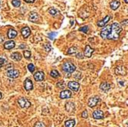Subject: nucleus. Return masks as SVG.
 Masks as SVG:
<instances>
[{
  "mask_svg": "<svg viewBox=\"0 0 128 127\" xmlns=\"http://www.w3.org/2000/svg\"><path fill=\"white\" fill-rule=\"evenodd\" d=\"M94 52V49L91 48L89 45H87L85 49V56L87 57V58H91L92 54Z\"/></svg>",
  "mask_w": 128,
  "mask_h": 127,
  "instance_id": "17",
  "label": "nucleus"
},
{
  "mask_svg": "<svg viewBox=\"0 0 128 127\" xmlns=\"http://www.w3.org/2000/svg\"><path fill=\"white\" fill-rule=\"evenodd\" d=\"M74 125H75V121L74 119H69L65 123V127H74Z\"/></svg>",
  "mask_w": 128,
  "mask_h": 127,
  "instance_id": "23",
  "label": "nucleus"
},
{
  "mask_svg": "<svg viewBox=\"0 0 128 127\" xmlns=\"http://www.w3.org/2000/svg\"><path fill=\"white\" fill-rule=\"evenodd\" d=\"M4 40H5V37H4V35L0 34V43L3 42V41H4Z\"/></svg>",
  "mask_w": 128,
  "mask_h": 127,
  "instance_id": "38",
  "label": "nucleus"
},
{
  "mask_svg": "<svg viewBox=\"0 0 128 127\" xmlns=\"http://www.w3.org/2000/svg\"><path fill=\"white\" fill-rule=\"evenodd\" d=\"M100 102V97H91L88 100V106L90 107H94L98 105V103Z\"/></svg>",
  "mask_w": 128,
  "mask_h": 127,
  "instance_id": "7",
  "label": "nucleus"
},
{
  "mask_svg": "<svg viewBox=\"0 0 128 127\" xmlns=\"http://www.w3.org/2000/svg\"><path fill=\"white\" fill-rule=\"evenodd\" d=\"M57 87L58 88H61V89H64L66 87V85H65V83L64 81H61V82H58V83L57 84Z\"/></svg>",
  "mask_w": 128,
  "mask_h": 127,
  "instance_id": "30",
  "label": "nucleus"
},
{
  "mask_svg": "<svg viewBox=\"0 0 128 127\" xmlns=\"http://www.w3.org/2000/svg\"><path fill=\"white\" fill-rule=\"evenodd\" d=\"M121 25H128V19H125L121 22Z\"/></svg>",
  "mask_w": 128,
  "mask_h": 127,
  "instance_id": "36",
  "label": "nucleus"
},
{
  "mask_svg": "<svg viewBox=\"0 0 128 127\" xmlns=\"http://www.w3.org/2000/svg\"><path fill=\"white\" fill-rule=\"evenodd\" d=\"M104 117V113L100 110H95L93 113V118L95 119H103Z\"/></svg>",
  "mask_w": 128,
  "mask_h": 127,
  "instance_id": "9",
  "label": "nucleus"
},
{
  "mask_svg": "<svg viewBox=\"0 0 128 127\" xmlns=\"http://www.w3.org/2000/svg\"><path fill=\"white\" fill-rule=\"evenodd\" d=\"M28 71L31 73H33L35 71V66L33 65V64H29L28 65Z\"/></svg>",
  "mask_w": 128,
  "mask_h": 127,
  "instance_id": "31",
  "label": "nucleus"
},
{
  "mask_svg": "<svg viewBox=\"0 0 128 127\" xmlns=\"http://www.w3.org/2000/svg\"><path fill=\"white\" fill-rule=\"evenodd\" d=\"M28 19H29V21L32 22H36L38 20V15L35 12H31L29 14Z\"/></svg>",
  "mask_w": 128,
  "mask_h": 127,
  "instance_id": "13",
  "label": "nucleus"
},
{
  "mask_svg": "<svg viewBox=\"0 0 128 127\" xmlns=\"http://www.w3.org/2000/svg\"><path fill=\"white\" fill-rule=\"evenodd\" d=\"M68 87L71 89V90L77 92L80 88V84L78 83V82H75V81H70L69 83L68 84Z\"/></svg>",
  "mask_w": 128,
  "mask_h": 127,
  "instance_id": "5",
  "label": "nucleus"
},
{
  "mask_svg": "<svg viewBox=\"0 0 128 127\" xmlns=\"http://www.w3.org/2000/svg\"><path fill=\"white\" fill-rule=\"evenodd\" d=\"M81 31H83V32H85V33H87V31H88V26H85V27H82L79 29Z\"/></svg>",
  "mask_w": 128,
  "mask_h": 127,
  "instance_id": "34",
  "label": "nucleus"
},
{
  "mask_svg": "<svg viewBox=\"0 0 128 127\" xmlns=\"http://www.w3.org/2000/svg\"><path fill=\"white\" fill-rule=\"evenodd\" d=\"M23 54H24V57L26 59H29L31 58V51H28V50L24 51H23Z\"/></svg>",
  "mask_w": 128,
  "mask_h": 127,
  "instance_id": "26",
  "label": "nucleus"
},
{
  "mask_svg": "<svg viewBox=\"0 0 128 127\" xmlns=\"http://www.w3.org/2000/svg\"><path fill=\"white\" fill-rule=\"evenodd\" d=\"M24 1L25 2H27V3H33L35 0H24Z\"/></svg>",
  "mask_w": 128,
  "mask_h": 127,
  "instance_id": "39",
  "label": "nucleus"
},
{
  "mask_svg": "<svg viewBox=\"0 0 128 127\" xmlns=\"http://www.w3.org/2000/svg\"><path fill=\"white\" fill-rule=\"evenodd\" d=\"M124 2H125L126 3H128V0H124Z\"/></svg>",
  "mask_w": 128,
  "mask_h": 127,
  "instance_id": "43",
  "label": "nucleus"
},
{
  "mask_svg": "<svg viewBox=\"0 0 128 127\" xmlns=\"http://www.w3.org/2000/svg\"><path fill=\"white\" fill-rule=\"evenodd\" d=\"M111 25H107L106 27H104L103 29L100 31V36L103 38L104 39H106L108 35H109L110 31H111Z\"/></svg>",
  "mask_w": 128,
  "mask_h": 127,
  "instance_id": "4",
  "label": "nucleus"
},
{
  "mask_svg": "<svg viewBox=\"0 0 128 127\" xmlns=\"http://www.w3.org/2000/svg\"><path fill=\"white\" fill-rule=\"evenodd\" d=\"M115 72L117 75H126V69L123 66H118L115 69Z\"/></svg>",
  "mask_w": 128,
  "mask_h": 127,
  "instance_id": "12",
  "label": "nucleus"
},
{
  "mask_svg": "<svg viewBox=\"0 0 128 127\" xmlns=\"http://www.w3.org/2000/svg\"><path fill=\"white\" fill-rule=\"evenodd\" d=\"M7 36H8L9 38L13 39V38H15L17 36V31H16L15 30H14V29L11 28V29H9V30L8 31Z\"/></svg>",
  "mask_w": 128,
  "mask_h": 127,
  "instance_id": "18",
  "label": "nucleus"
},
{
  "mask_svg": "<svg viewBox=\"0 0 128 127\" xmlns=\"http://www.w3.org/2000/svg\"><path fill=\"white\" fill-rule=\"evenodd\" d=\"M44 48L45 49L46 51H50L51 50H52V46H51V44H48V43H45L44 44Z\"/></svg>",
  "mask_w": 128,
  "mask_h": 127,
  "instance_id": "29",
  "label": "nucleus"
},
{
  "mask_svg": "<svg viewBox=\"0 0 128 127\" xmlns=\"http://www.w3.org/2000/svg\"><path fill=\"white\" fill-rule=\"evenodd\" d=\"M81 116H82L83 118H87V110H85L84 112H83Z\"/></svg>",
  "mask_w": 128,
  "mask_h": 127,
  "instance_id": "35",
  "label": "nucleus"
},
{
  "mask_svg": "<svg viewBox=\"0 0 128 127\" xmlns=\"http://www.w3.org/2000/svg\"><path fill=\"white\" fill-rule=\"evenodd\" d=\"M122 31V27L121 25L118 23H113L111 25V31L109 35H108L107 39H110V40H114L116 41L119 38V36L120 34Z\"/></svg>",
  "mask_w": 128,
  "mask_h": 127,
  "instance_id": "1",
  "label": "nucleus"
},
{
  "mask_svg": "<svg viewBox=\"0 0 128 127\" xmlns=\"http://www.w3.org/2000/svg\"><path fill=\"white\" fill-rule=\"evenodd\" d=\"M18 103L21 108L22 109H27L31 106V103L26 99V98H20L18 100Z\"/></svg>",
  "mask_w": 128,
  "mask_h": 127,
  "instance_id": "3",
  "label": "nucleus"
},
{
  "mask_svg": "<svg viewBox=\"0 0 128 127\" xmlns=\"http://www.w3.org/2000/svg\"><path fill=\"white\" fill-rule=\"evenodd\" d=\"M63 71L66 73H73L75 71V66L71 62H65L62 66Z\"/></svg>",
  "mask_w": 128,
  "mask_h": 127,
  "instance_id": "2",
  "label": "nucleus"
},
{
  "mask_svg": "<svg viewBox=\"0 0 128 127\" xmlns=\"http://www.w3.org/2000/svg\"><path fill=\"white\" fill-rule=\"evenodd\" d=\"M1 6H2V3H1V2H0V8H1Z\"/></svg>",
  "mask_w": 128,
  "mask_h": 127,
  "instance_id": "44",
  "label": "nucleus"
},
{
  "mask_svg": "<svg viewBox=\"0 0 128 127\" xmlns=\"http://www.w3.org/2000/svg\"><path fill=\"white\" fill-rule=\"evenodd\" d=\"M77 50H78V48H77L76 47H71V48H69V50L68 51V54H74L77 51Z\"/></svg>",
  "mask_w": 128,
  "mask_h": 127,
  "instance_id": "27",
  "label": "nucleus"
},
{
  "mask_svg": "<svg viewBox=\"0 0 128 127\" xmlns=\"http://www.w3.org/2000/svg\"><path fill=\"white\" fill-rule=\"evenodd\" d=\"M21 33H22L23 38H27L31 35V30L28 27H25L22 29Z\"/></svg>",
  "mask_w": 128,
  "mask_h": 127,
  "instance_id": "14",
  "label": "nucleus"
},
{
  "mask_svg": "<svg viewBox=\"0 0 128 127\" xmlns=\"http://www.w3.org/2000/svg\"><path fill=\"white\" fill-rule=\"evenodd\" d=\"M50 75H51V77H52L53 78H57L60 76L58 71H56V70H52L50 73Z\"/></svg>",
  "mask_w": 128,
  "mask_h": 127,
  "instance_id": "24",
  "label": "nucleus"
},
{
  "mask_svg": "<svg viewBox=\"0 0 128 127\" xmlns=\"http://www.w3.org/2000/svg\"><path fill=\"white\" fill-rule=\"evenodd\" d=\"M6 75H7V77L10 78H17L19 76V72L17 70L12 69V70H9L7 73H6Z\"/></svg>",
  "mask_w": 128,
  "mask_h": 127,
  "instance_id": "8",
  "label": "nucleus"
},
{
  "mask_svg": "<svg viewBox=\"0 0 128 127\" xmlns=\"http://www.w3.org/2000/svg\"><path fill=\"white\" fill-rule=\"evenodd\" d=\"M11 58L15 61H18L22 60V55L18 52H14L11 54Z\"/></svg>",
  "mask_w": 128,
  "mask_h": 127,
  "instance_id": "20",
  "label": "nucleus"
},
{
  "mask_svg": "<svg viewBox=\"0 0 128 127\" xmlns=\"http://www.w3.org/2000/svg\"><path fill=\"white\" fill-rule=\"evenodd\" d=\"M100 88L102 90L104 91V92H107L109 91V90L111 89V85L107 83V82H104V83H102L100 86Z\"/></svg>",
  "mask_w": 128,
  "mask_h": 127,
  "instance_id": "21",
  "label": "nucleus"
},
{
  "mask_svg": "<svg viewBox=\"0 0 128 127\" xmlns=\"http://www.w3.org/2000/svg\"><path fill=\"white\" fill-rule=\"evenodd\" d=\"M24 87L25 89V90L27 91H30L33 89V83L32 81H31V79L29 78H27L25 79V82H24Z\"/></svg>",
  "mask_w": 128,
  "mask_h": 127,
  "instance_id": "6",
  "label": "nucleus"
},
{
  "mask_svg": "<svg viewBox=\"0 0 128 127\" xmlns=\"http://www.w3.org/2000/svg\"><path fill=\"white\" fill-rule=\"evenodd\" d=\"M4 63H5V60L2 58H0V67H2L4 65Z\"/></svg>",
  "mask_w": 128,
  "mask_h": 127,
  "instance_id": "37",
  "label": "nucleus"
},
{
  "mask_svg": "<svg viewBox=\"0 0 128 127\" xmlns=\"http://www.w3.org/2000/svg\"><path fill=\"white\" fill-rule=\"evenodd\" d=\"M2 94L1 92H0V99H2Z\"/></svg>",
  "mask_w": 128,
  "mask_h": 127,
  "instance_id": "42",
  "label": "nucleus"
},
{
  "mask_svg": "<svg viewBox=\"0 0 128 127\" xmlns=\"http://www.w3.org/2000/svg\"><path fill=\"white\" fill-rule=\"evenodd\" d=\"M34 127H45V125L42 122H38L34 125Z\"/></svg>",
  "mask_w": 128,
  "mask_h": 127,
  "instance_id": "33",
  "label": "nucleus"
},
{
  "mask_svg": "<svg viewBox=\"0 0 128 127\" xmlns=\"http://www.w3.org/2000/svg\"><path fill=\"white\" fill-rule=\"evenodd\" d=\"M111 18V16H110V15H107L103 20H100V21H99L98 22V25L99 27H103V26H104V25L109 22V20Z\"/></svg>",
  "mask_w": 128,
  "mask_h": 127,
  "instance_id": "16",
  "label": "nucleus"
},
{
  "mask_svg": "<svg viewBox=\"0 0 128 127\" xmlns=\"http://www.w3.org/2000/svg\"><path fill=\"white\" fill-rule=\"evenodd\" d=\"M74 108H75L74 103H72V102H68V103H67L66 105H65V109H66V110H67L68 112H69V113L73 112V111L74 110Z\"/></svg>",
  "mask_w": 128,
  "mask_h": 127,
  "instance_id": "19",
  "label": "nucleus"
},
{
  "mask_svg": "<svg viewBox=\"0 0 128 127\" xmlns=\"http://www.w3.org/2000/svg\"><path fill=\"white\" fill-rule=\"evenodd\" d=\"M48 13L50 15H57V14L59 13V12H58V11H57V9H55V8H51L48 10Z\"/></svg>",
  "mask_w": 128,
  "mask_h": 127,
  "instance_id": "25",
  "label": "nucleus"
},
{
  "mask_svg": "<svg viewBox=\"0 0 128 127\" xmlns=\"http://www.w3.org/2000/svg\"><path fill=\"white\" fill-rule=\"evenodd\" d=\"M57 32H51V33H49L48 37H49V38H50L51 40H53V39L55 38L57 36Z\"/></svg>",
  "mask_w": 128,
  "mask_h": 127,
  "instance_id": "32",
  "label": "nucleus"
},
{
  "mask_svg": "<svg viewBox=\"0 0 128 127\" xmlns=\"http://www.w3.org/2000/svg\"><path fill=\"white\" fill-rule=\"evenodd\" d=\"M77 58H83V56H82V54L81 53H79L77 54Z\"/></svg>",
  "mask_w": 128,
  "mask_h": 127,
  "instance_id": "40",
  "label": "nucleus"
},
{
  "mask_svg": "<svg viewBox=\"0 0 128 127\" xmlns=\"http://www.w3.org/2000/svg\"><path fill=\"white\" fill-rule=\"evenodd\" d=\"M25 44H21V45L19 46V48L22 49V48H25Z\"/></svg>",
  "mask_w": 128,
  "mask_h": 127,
  "instance_id": "41",
  "label": "nucleus"
},
{
  "mask_svg": "<svg viewBox=\"0 0 128 127\" xmlns=\"http://www.w3.org/2000/svg\"><path fill=\"white\" fill-rule=\"evenodd\" d=\"M71 97V92L68 90H63L60 93V98L61 99H68Z\"/></svg>",
  "mask_w": 128,
  "mask_h": 127,
  "instance_id": "11",
  "label": "nucleus"
},
{
  "mask_svg": "<svg viewBox=\"0 0 128 127\" xmlns=\"http://www.w3.org/2000/svg\"><path fill=\"white\" fill-rule=\"evenodd\" d=\"M44 74L42 71H37L34 74V79L38 81V82H41L44 80Z\"/></svg>",
  "mask_w": 128,
  "mask_h": 127,
  "instance_id": "10",
  "label": "nucleus"
},
{
  "mask_svg": "<svg viewBox=\"0 0 128 127\" xmlns=\"http://www.w3.org/2000/svg\"><path fill=\"white\" fill-rule=\"evenodd\" d=\"M15 46V43L14 41H8L4 44V48L7 50H11Z\"/></svg>",
  "mask_w": 128,
  "mask_h": 127,
  "instance_id": "15",
  "label": "nucleus"
},
{
  "mask_svg": "<svg viewBox=\"0 0 128 127\" xmlns=\"http://www.w3.org/2000/svg\"><path fill=\"white\" fill-rule=\"evenodd\" d=\"M120 2L119 1H117V0H114V1H112L110 4L112 10H117L120 6Z\"/></svg>",
  "mask_w": 128,
  "mask_h": 127,
  "instance_id": "22",
  "label": "nucleus"
},
{
  "mask_svg": "<svg viewBox=\"0 0 128 127\" xmlns=\"http://www.w3.org/2000/svg\"><path fill=\"white\" fill-rule=\"evenodd\" d=\"M12 3L15 7H18V6H20V5H21V1L20 0H12Z\"/></svg>",
  "mask_w": 128,
  "mask_h": 127,
  "instance_id": "28",
  "label": "nucleus"
}]
</instances>
